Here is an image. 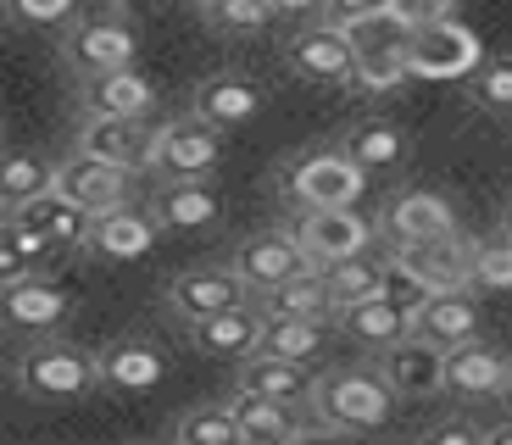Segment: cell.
<instances>
[{"instance_id": "1", "label": "cell", "mask_w": 512, "mask_h": 445, "mask_svg": "<svg viewBox=\"0 0 512 445\" xmlns=\"http://www.w3.org/2000/svg\"><path fill=\"white\" fill-rule=\"evenodd\" d=\"M12 384L39 407H73L101 390V368H95V351L39 334L12 356Z\"/></svg>"}, {"instance_id": "2", "label": "cell", "mask_w": 512, "mask_h": 445, "mask_svg": "<svg viewBox=\"0 0 512 445\" xmlns=\"http://www.w3.org/2000/svg\"><path fill=\"white\" fill-rule=\"evenodd\" d=\"M312 418L323 434H373L396 418V390L379 368H329L312 390Z\"/></svg>"}, {"instance_id": "3", "label": "cell", "mask_w": 512, "mask_h": 445, "mask_svg": "<svg viewBox=\"0 0 512 445\" xmlns=\"http://www.w3.org/2000/svg\"><path fill=\"white\" fill-rule=\"evenodd\" d=\"M362 190H368V173H362L340 145L301 151L279 178V195L295 206V212H312V206H357Z\"/></svg>"}, {"instance_id": "4", "label": "cell", "mask_w": 512, "mask_h": 445, "mask_svg": "<svg viewBox=\"0 0 512 445\" xmlns=\"http://www.w3.org/2000/svg\"><path fill=\"white\" fill-rule=\"evenodd\" d=\"M140 56V34L128 23V12H78L73 23L62 28V62L73 67L78 78L112 73V67H128Z\"/></svg>"}, {"instance_id": "5", "label": "cell", "mask_w": 512, "mask_h": 445, "mask_svg": "<svg viewBox=\"0 0 512 445\" xmlns=\"http://www.w3.org/2000/svg\"><path fill=\"white\" fill-rule=\"evenodd\" d=\"M218 167H223V128H212L206 117L184 112L156 128V145H151L156 178H212Z\"/></svg>"}, {"instance_id": "6", "label": "cell", "mask_w": 512, "mask_h": 445, "mask_svg": "<svg viewBox=\"0 0 512 445\" xmlns=\"http://www.w3.org/2000/svg\"><path fill=\"white\" fill-rule=\"evenodd\" d=\"M67 318H73V290L56 284L51 273H28L17 284H0V334L39 340V334H56Z\"/></svg>"}, {"instance_id": "7", "label": "cell", "mask_w": 512, "mask_h": 445, "mask_svg": "<svg viewBox=\"0 0 512 445\" xmlns=\"http://www.w3.org/2000/svg\"><path fill=\"white\" fill-rule=\"evenodd\" d=\"M295 240L301 251L312 256V267H329V262H346V256H362L379 234V223L357 212V206H312V212H295Z\"/></svg>"}, {"instance_id": "8", "label": "cell", "mask_w": 512, "mask_h": 445, "mask_svg": "<svg viewBox=\"0 0 512 445\" xmlns=\"http://www.w3.org/2000/svg\"><path fill=\"white\" fill-rule=\"evenodd\" d=\"M284 62H290L295 78H307V84H351L357 78V39H351V28H334V23H312L301 28V34L284 45Z\"/></svg>"}, {"instance_id": "9", "label": "cell", "mask_w": 512, "mask_h": 445, "mask_svg": "<svg viewBox=\"0 0 512 445\" xmlns=\"http://www.w3.org/2000/svg\"><path fill=\"white\" fill-rule=\"evenodd\" d=\"M229 267L240 273V284H245V290H251V295H262V290H273V284L295 279V273H307V267H312V256L301 251L295 229H256V234H245V240L234 245Z\"/></svg>"}, {"instance_id": "10", "label": "cell", "mask_w": 512, "mask_h": 445, "mask_svg": "<svg viewBox=\"0 0 512 445\" xmlns=\"http://www.w3.org/2000/svg\"><path fill=\"white\" fill-rule=\"evenodd\" d=\"M479 67V45L462 23L435 17V23H418L407 28V73L412 78H462Z\"/></svg>"}, {"instance_id": "11", "label": "cell", "mask_w": 512, "mask_h": 445, "mask_svg": "<svg viewBox=\"0 0 512 445\" xmlns=\"http://www.w3.org/2000/svg\"><path fill=\"white\" fill-rule=\"evenodd\" d=\"M56 190L67 201H78L84 212H112L134 195V167L123 162H106V156H90V151H73L67 162H56Z\"/></svg>"}, {"instance_id": "12", "label": "cell", "mask_w": 512, "mask_h": 445, "mask_svg": "<svg viewBox=\"0 0 512 445\" xmlns=\"http://www.w3.org/2000/svg\"><path fill=\"white\" fill-rule=\"evenodd\" d=\"M451 229H457V212H451V201L435 190H396L379 212V240L390 245V251L440 240V234H451Z\"/></svg>"}, {"instance_id": "13", "label": "cell", "mask_w": 512, "mask_h": 445, "mask_svg": "<svg viewBox=\"0 0 512 445\" xmlns=\"http://www.w3.org/2000/svg\"><path fill=\"white\" fill-rule=\"evenodd\" d=\"M373 368L396 390V401H423V395H446V351L429 345L423 334H401L396 345H384Z\"/></svg>"}, {"instance_id": "14", "label": "cell", "mask_w": 512, "mask_h": 445, "mask_svg": "<svg viewBox=\"0 0 512 445\" xmlns=\"http://www.w3.org/2000/svg\"><path fill=\"white\" fill-rule=\"evenodd\" d=\"M351 39H357V78L351 84L368 89V95H384V89L407 84V28L396 23V17H379V23H362L351 28Z\"/></svg>"}, {"instance_id": "15", "label": "cell", "mask_w": 512, "mask_h": 445, "mask_svg": "<svg viewBox=\"0 0 512 445\" xmlns=\"http://www.w3.org/2000/svg\"><path fill=\"white\" fill-rule=\"evenodd\" d=\"M156 240H162V223L151 217V206H112V212H95L90 217V245L84 251L101 256V262H140V256L156 251Z\"/></svg>"}, {"instance_id": "16", "label": "cell", "mask_w": 512, "mask_h": 445, "mask_svg": "<svg viewBox=\"0 0 512 445\" xmlns=\"http://www.w3.org/2000/svg\"><path fill=\"white\" fill-rule=\"evenodd\" d=\"M151 145H156L151 117H90L84 112V128H78V151L123 162L134 173H151Z\"/></svg>"}, {"instance_id": "17", "label": "cell", "mask_w": 512, "mask_h": 445, "mask_svg": "<svg viewBox=\"0 0 512 445\" xmlns=\"http://www.w3.org/2000/svg\"><path fill=\"white\" fill-rule=\"evenodd\" d=\"M151 217L167 234H195L223 223V195L206 178H162L151 195Z\"/></svg>"}, {"instance_id": "18", "label": "cell", "mask_w": 512, "mask_h": 445, "mask_svg": "<svg viewBox=\"0 0 512 445\" xmlns=\"http://www.w3.org/2000/svg\"><path fill=\"white\" fill-rule=\"evenodd\" d=\"M234 390H251V395H268V401H284V407H312V362H290V356H273V351H251L240 356V379Z\"/></svg>"}, {"instance_id": "19", "label": "cell", "mask_w": 512, "mask_h": 445, "mask_svg": "<svg viewBox=\"0 0 512 445\" xmlns=\"http://www.w3.org/2000/svg\"><path fill=\"white\" fill-rule=\"evenodd\" d=\"M190 112L206 117L212 128H223V134H234V128H251L256 117H262V89L245 73H212V78L195 84Z\"/></svg>"}, {"instance_id": "20", "label": "cell", "mask_w": 512, "mask_h": 445, "mask_svg": "<svg viewBox=\"0 0 512 445\" xmlns=\"http://www.w3.org/2000/svg\"><path fill=\"white\" fill-rule=\"evenodd\" d=\"M95 368H101V390L112 395H151L167 379V356L151 340H112L106 351H95Z\"/></svg>"}, {"instance_id": "21", "label": "cell", "mask_w": 512, "mask_h": 445, "mask_svg": "<svg viewBox=\"0 0 512 445\" xmlns=\"http://www.w3.org/2000/svg\"><path fill=\"white\" fill-rule=\"evenodd\" d=\"M229 412H234V429H240V445H290V440H307V434H323L318 418L301 423L295 407L268 401V395H251V390H234Z\"/></svg>"}, {"instance_id": "22", "label": "cell", "mask_w": 512, "mask_h": 445, "mask_svg": "<svg viewBox=\"0 0 512 445\" xmlns=\"http://www.w3.org/2000/svg\"><path fill=\"white\" fill-rule=\"evenodd\" d=\"M256 340H262V306H251V301L223 306L212 318L190 323V345L201 356H212V362H240V356L256 351Z\"/></svg>"}, {"instance_id": "23", "label": "cell", "mask_w": 512, "mask_h": 445, "mask_svg": "<svg viewBox=\"0 0 512 445\" xmlns=\"http://www.w3.org/2000/svg\"><path fill=\"white\" fill-rule=\"evenodd\" d=\"M412 334H423L429 345L451 351L462 340H479V290H435L429 301L412 312Z\"/></svg>"}, {"instance_id": "24", "label": "cell", "mask_w": 512, "mask_h": 445, "mask_svg": "<svg viewBox=\"0 0 512 445\" xmlns=\"http://www.w3.org/2000/svg\"><path fill=\"white\" fill-rule=\"evenodd\" d=\"M245 295L251 290L240 284L234 267H190V273H179V279L167 284V306H173L184 323L212 318V312H223V306H240Z\"/></svg>"}, {"instance_id": "25", "label": "cell", "mask_w": 512, "mask_h": 445, "mask_svg": "<svg viewBox=\"0 0 512 445\" xmlns=\"http://www.w3.org/2000/svg\"><path fill=\"white\" fill-rule=\"evenodd\" d=\"M507 351L485 340H462L446 351V395L457 401H496L501 395V379H507Z\"/></svg>"}, {"instance_id": "26", "label": "cell", "mask_w": 512, "mask_h": 445, "mask_svg": "<svg viewBox=\"0 0 512 445\" xmlns=\"http://www.w3.org/2000/svg\"><path fill=\"white\" fill-rule=\"evenodd\" d=\"M12 217H17V223H28V229L51 245L56 256H73V251H84V245H90V212H84L78 201H67L62 190L34 195V201L17 206Z\"/></svg>"}, {"instance_id": "27", "label": "cell", "mask_w": 512, "mask_h": 445, "mask_svg": "<svg viewBox=\"0 0 512 445\" xmlns=\"http://www.w3.org/2000/svg\"><path fill=\"white\" fill-rule=\"evenodd\" d=\"M156 106V78L140 67H112V73L84 78V112L90 117H151Z\"/></svg>"}, {"instance_id": "28", "label": "cell", "mask_w": 512, "mask_h": 445, "mask_svg": "<svg viewBox=\"0 0 512 445\" xmlns=\"http://www.w3.org/2000/svg\"><path fill=\"white\" fill-rule=\"evenodd\" d=\"M396 262H407L429 290H462L468 284V262H474V240L462 229L440 234V240H423V245H401L390 251Z\"/></svg>"}, {"instance_id": "29", "label": "cell", "mask_w": 512, "mask_h": 445, "mask_svg": "<svg viewBox=\"0 0 512 445\" xmlns=\"http://www.w3.org/2000/svg\"><path fill=\"white\" fill-rule=\"evenodd\" d=\"M334 329L346 334L351 345H362V351H373L379 356L384 345H396L401 334H412V318L407 312H401L396 301H390V295H368V301H351V306H340V312H334Z\"/></svg>"}, {"instance_id": "30", "label": "cell", "mask_w": 512, "mask_h": 445, "mask_svg": "<svg viewBox=\"0 0 512 445\" xmlns=\"http://www.w3.org/2000/svg\"><path fill=\"white\" fill-rule=\"evenodd\" d=\"M340 151H346L368 178H384V173H396V167L407 162V134H401L390 117H368V123L346 128Z\"/></svg>"}, {"instance_id": "31", "label": "cell", "mask_w": 512, "mask_h": 445, "mask_svg": "<svg viewBox=\"0 0 512 445\" xmlns=\"http://www.w3.org/2000/svg\"><path fill=\"white\" fill-rule=\"evenodd\" d=\"M256 301H262V318H329L334 323V301H329V284H323V267H307V273L273 284V290H262Z\"/></svg>"}, {"instance_id": "32", "label": "cell", "mask_w": 512, "mask_h": 445, "mask_svg": "<svg viewBox=\"0 0 512 445\" xmlns=\"http://www.w3.org/2000/svg\"><path fill=\"white\" fill-rule=\"evenodd\" d=\"M334 340V323L329 318H262V340L256 351H273V356H290V362H318Z\"/></svg>"}, {"instance_id": "33", "label": "cell", "mask_w": 512, "mask_h": 445, "mask_svg": "<svg viewBox=\"0 0 512 445\" xmlns=\"http://www.w3.org/2000/svg\"><path fill=\"white\" fill-rule=\"evenodd\" d=\"M56 190V162H45L39 151H0V206L17 212L34 195Z\"/></svg>"}, {"instance_id": "34", "label": "cell", "mask_w": 512, "mask_h": 445, "mask_svg": "<svg viewBox=\"0 0 512 445\" xmlns=\"http://www.w3.org/2000/svg\"><path fill=\"white\" fill-rule=\"evenodd\" d=\"M51 262H56V251L39 240L28 223H17V217L0 223V284H17V279H28V273H45Z\"/></svg>"}, {"instance_id": "35", "label": "cell", "mask_w": 512, "mask_h": 445, "mask_svg": "<svg viewBox=\"0 0 512 445\" xmlns=\"http://www.w3.org/2000/svg\"><path fill=\"white\" fill-rule=\"evenodd\" d=\"M323 284H329V301H334V312H340V306L368 301V295L384 290V262H373L368 251L346 256V262H329L323 267Z\"/></svg>"}, {"instance_id": "36", "label": "cell", "mask_w": 512, "mask_h": 445, "mask_svg": "<svg viewBox=\"0 0 512 445\" xmlns=\"http://www.w3.org/2000/svg\"><path fill=\"white\" fill-rule=\"evenodd\" d=\"M468 290H479V295H512V234H490V240H474Z\"/></svg>"}, {"instance_id": "37", "label": "cell", "mask_w": 512, "mask_h": 445, "mask_svg": "<svg viewBox=\"0 0 512 445\" xmlns=\"http://www.w3.org/2000/svg\"><path fill=\"white\" fill-rule=\"evenodd\" d=\"M167 440H179V445H240V429H234V412H229V401H223V407L179 412L173 429H167Z\"/></svg>"}, {"instance_id": "38", "label": "cell", "mask_w": 512, "mask_h": 445, "mask_svg": "<svg viewBox=\"0 0 512 445\" xmlns=\"http://www.w3.org/2000/svg\"><path fill=\"white\" fill-rule=\"evenodd\" d=\"M78 12L84 0H0V23L28 28V34H62Z\"/></svg>"}, {"instance_id": "39", "label": "cell", "mask_w": 512, "mask_h": 445, "mask_svg": "<svg viewBox=\"0 0 512 445\" xmlns=\"http://www.w3.org/2000/svg\"><path fill=\"white\" fill-rule=\"evenodd\" d=\"M468 101L490 117H512V56H490L468 73Z\"/></svg>"}, {"instance_id": "40", "label": "cell", "mask_w": 512, "mask_h": 445, "mask_svg": "<svg viewBox=\"0 0 512 445\" xmlns=\"http://www.w3.org/2000/svg\"><path fill=\"white\" fill-rule=\"evenodd\" d=\"M206 23L218 28V34H234V39H251V34H262V28L273 23V0H212L206 6Z\"/></svg>"}, {"instance_id": "41", "label": "cell", "mask_w": 512, "mask_h": 445, "mask_svg": "<svg viewBox=\"0 0 512 445\" xmlns=\"http://www.w3.org/2000/svg\"><path fill=\"white\" fill-rule=\"evenodd\" d=\"M384 295H390V301H396L401 312L412 318V312H418V306L429 301L435 290H429V284H423L407 262H396V256H384Z\"/></svg>"}, {"instance_id": "42", "label": "cell", "mask_w": 512, "mask_h": 445, "mask_svg": "<svg viewBox=\"0 0 512 445\" xmlns=\"http://www.w3.org/2000/svg\"><path fill=\"white\" fill-rule=\"evenodd\" d=\"M390 6L396 0H323V23L334 28H362V23H379V17H390Z\"/></svg>"}, {"instance_id": "43", "label": "cell", "mask_w": 512, "mask_h": 445, "mask_svg": "<svg viewBox=\"0 0 512 445\" xmlns=\"http://www.w3.org/2000/svg\"><path fill=\"white\" fill-rule=\"evenodd\" d=\"M418 440L423 445H485V429L468 423V418H440V423H429Z\"/></svg>"}, {"instance_id": "44", "label": "cell", "mask_w": 512, "mask_h": 445, "mask_svg": "<svg viewBox=\"0 0 512 445\" xmlns=\"http://www.w3.org/2000/svg\"><path fill=\"white\" fill-rule=\"evenodd\" d=\"M451 12V0H396L390 6V17H396L401 28H418V23H435V17Z\"/></svg>"}, {"instance_id": "45", "label": "cell", "mask_w": 512, "mask_h": 445, "mask_svg": "<svg viewBox=\"0 0 512 445\" xmlns=\"http://www.w3.org/2000/svg\"><path fill=\"white\" fill-rule=\"evenodd\" d=\"M273 12L279 17H318L323 0H273Z\"/></svg>"}, {"instance_id": "46", "label": "cell", "mask_w": 512, "mask_h": 445, "mask_svg": "<svg viewBox=\"0 0 512 445\" xmlns=\"http://www.w3.org/2000/svg\"><path fill=\"white\" fill-rule=\"evenodd\" d=\"M485 445H512V418H507V423H490V429H485Z\"/></svg>"}, {"instance_id": "47", "label": "cell", "mask_w": 512, "mask_h": 445, "mask_svg": "<svg viewBox=\"0 0 512 445\" xmlns=\"http://www.w3.org/2000/svg\"><path fill=\"white\" fill-rule=\"evenodd\" d=\"M106 6H112V12H145L151 0H106Z\"/></svg>"}, {"instance_id": "48", "label": "cell", "mask_w": 512, "mask_h": 445, "mask_svg": "<svg viewBox=\"0 0 512 445\" xmlns=\"http://www.w3.org/2000/svg\"><path fill=\"white\" fill-rule=\"evenodd\" d=\"M496 401H501V407L512 412V362H507V379H501V395H496Z\"/></svg>"}, {"instance_id": "49", "label": "cell", "mask_w": 512, "mask_h": 445, "mask_svg": "<svg viewBox=\"0 0 512 445\" xmlns=\"http://www.w3.org/2000/svg\"><path fill=\"white\" fill-rule=\"evenodd\" d=\"M501 234H512V201H507V212H501Z\"/></svg>"}, {"instance_id": "50", "label": "cell", "mask_w": 512, "mask_h": 445, "mask_svg": "<svg viewBox=\"0 0 512 445\" xmlns=\"http://www.w3.org/2000/svg\"><path fill=\"white\" fill-rule=\"evenodd\" d=\"M190 6H195V12H206V6H212V0H190Z\"/></svg>"}, {"instance_id": "51", "label": "cell", "mask_w": 512, "mask_h": 445, "mask_svg": "<svg viewBox=\"0 0 512 445\" xmlns=\"http://www.w3.org/2000/svg\"><path fill=\"white\" fill-rule=\"evenodd\" d=\"M6 217H12V212H6V206H0V223H6Z\"/></svg>"}]
</instances>
